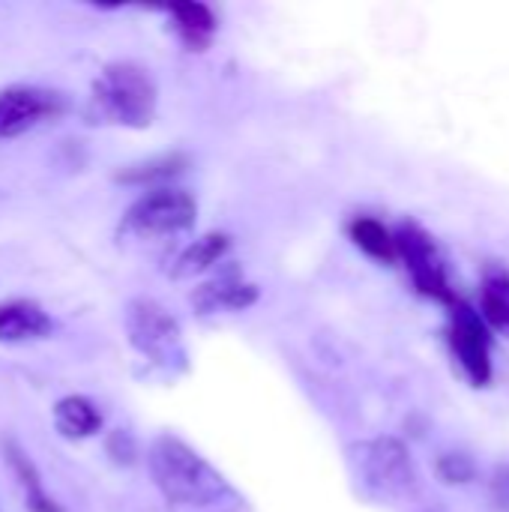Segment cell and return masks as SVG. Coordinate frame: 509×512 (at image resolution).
<instances>
[{"mask_svg":"<svg viewBox=\"0 0 509 512\" xmlns=\"http://www.w3.org/2000/svg\"><path fill=\"white\" fill-rule=\"evenodd\" d=\"M198 222V201L180 186H162L141 192L120 216V240L156 243L189 234Z\"/></svg>","mask_w":509,"mask_h":512,"instance_id":"5b68a950","label":"cell"},{"mask_svg":"<svg viewBox=\"0 0 509 512\" xmlns=\"http://www.w3.org/2000/svg\"><path fill=\"white\" fill-rule=\"evenodd\" d=\"M393 240H396V261H402V267L408 270L414 291L426 300L450 306L456 294H453L447 258L438 240L414 219H402L393 228Z\"/></svg>","mask_w":509,"mask_h":512,"instance_id":"8992f818","label":"cell"},{"mask_svg":"<svg viewBox=\"0 0 509 512\" xmlns=\"http://www.w3.org/2000/svg\"><path fill=\"white\" fill-rule=\"evenodd\" d=\"M345 465L354 492L366 504H405L420 489V474L408 444L396 435H375L348 444Z\"/></svg>","mask_w":509,"mask_h":512,"instance_id":"3957f363","label":"cell"},{"mask_svg":"<svg viewBox=\"0 0 509 512\" xmlns=\"http://www.w3.org/2000/svg\"><path fill=\"white\" fill-rule=\"evenodd\" d=\"M480 315L492 333L509 339V270L501 264H486L480 282Z\"/></svg>","mask_w":509,"mask_h":512,"instance_id":"2e32d148","label":"cell"},{"mask_svg":"<svg viewBox=\"0 0 509 512\" xmlns=\"http://www.w3.org/2000/svg\"><path fill=\"white\" fill-rule=\"evenodd\" d=\"M258 300H261V288L255 282H249L237 267L219 270L213 279L201 282L189 294V303H192L195 315H201V318L240 315V312H249Z\"/></svg>","mask_w":509,"mask_h":512,"instance_id":"9c48e42d","label":"cell"},{"mask_svg":"<svg viewBox=\"0 0 509 512\" xmlns=\"http://www.w3.org/2000/svg\"><path fill=\"white\" fill-rule=\"evenodd\" d=\"M69 111L63 90L42 84L0 87V141H15L39 126L60 120Z\"/></svg>","mask_w":509,"mask_h":512,"instance_id":"ba28073f","label":"cell"},{"mask_svg":"<svg viewBox=\"0 0 509 512\" xmlns=\"http://www.w3.org/2000/svg\"><path fill=\"white\" fill-rule=\"evenodd\" d=\"M105 453H108V459H111L114 465L129 468V465L138 462L141 447H138V438H135L129 429H111V432L105 435Z\"/></svg>","mask_w":509,"mask_h":512,"instance_id":"ac0fdd59","label":"cell"},{"mask_svg":"<svg viewBox=\"0 0 509 512\" xmlns=\"http://www.w3.org/2000/svg\"><path fill=\"white\" fill-rule=\"evenodd\" d=\"M162 12L168 15L171 30L186 51L201 54L213 45L219 33V18L207 3H171Z\"/></svg>","mask_w":509,"mask_h":512,"instance_id":"4fadbf2b","label":"cell"},{"mask_svg":"<svg viewBox=\"0 0 509 512\" xmlns=\"http://www.w3.org/2000/svg\"><path fill=\"white\" fill-rule=\"evenodd\" d=\"M57 330L51 312L36 300H6L0 303V345L42 342Z\"/></svg>","mask_w":509,"mask_h":512,"instance_id":"8fae6325","label":"cell"},{"mask_svg":"<svg viewBox=\"0 0 509 512\" xmlns=\"http://www.w3.org/2000/svg\"><path fill=\"white\" fill-rule=\"evenodd\" d=\"M51 420L60 438L66 441H90L105 429V414L90 396H81V393H69L57 399L51 408Z\"/></svg>","mask_w":509,"mask_h":512,"instance_id":"5bb4252c","label":"cell"},{"mask_svg":"<svg viewBox=\"0 0 509 512\" xmlns=\"http://www.w3.org/2000/svg\"><path fill=\"white\" fill-rule=\"evenodd\" d=\"M0 453H3V462H6V468H9V474H12V480H15V486H18V492H21V504H24V510L27 512H66L63 510V504L45 489V480H42V474H39V468H36V462H33V456L15 441V438H6L3 444H0Z\"/></svg>","mask_w":509,"mask_h":512,"instance_id":"30bf717a","label":"cell"},{"mask_svg":"<svg viewBox=\"0 0 509 512\" xmlns=\"http://www.w3.org/2000/svg\"><path fill=\"white\" fill-rule=\"evenodd\" d=\"M123 333L129 348L165 378H180L192 369L183 327L159 300L132 297L123 309Z\"/></svg>","mask_w":509,"mask_h":512,"instance_id":"277c9868","label":"cell"},{"mask_svg":"<svg viewBox=\"0 0 509 512\" xmlns=\"http://www.w3.org/2000/svg\"><path fill=\"white\" fill-rule=\"evenodd\" d=\"M147 474L156 492L180 510H225L240 504L231 480L183 438L162 432L147 444Z\"/></svg>","mask_w":509,"mask_h":512,"instance_id":"6da1fadb","label":"cell"},{"mask_svg":"<svg viewBox=\"0 0 509 512\" xmlns=\"http://www.w3.org/2000/svg\"><path fill=\"white\" fill-rule=\"evenodd\" d=\"M435 471H438L441 483H447V486H462V483H471V480H474V474H477L474 462H471L465 453H444V456L438 459Z\"/></svg>","mask_w":509,"mask_h":512,"instance_id":"d6986e66","label":"cell"},{"mask_svg":"<svg viewBox=\"0 0 509 512\" xmlns=\"http://www.w3.org/2000/svg\"><path fill=\"white\" fill-rule=\"evenodd\" d=\"M348 237L372 261L396 264V240H393V231L381 219H375V216H354L348 222Z\"/></svg>","mask_w":509,"mask_h":512,"instance_id":"e0dca14e","label":"cell"},{"mask_svg":"<svg viewBox=\"0 0 509 512\" xmlns=\"http://www.w3.org/2000/svg\"><path fill=\"white\" fill-rule=\"evenodd\" d=\"M159 111V84L153 72L135 60H111L90 84L84 105L87 123L117 129H150Z\"/></svg>","mask_w":509,"mask_h":512,"instance_id":"7a4b0ae2","label":"cell"},{"mask_svg":"<svg viewBox=\"0 0 509 512\" xmlns=\"http://www.w3.org/2000/svg\"><path fill=\"white\" fill-rule=\"evenodd\" d=\"M192 165L189 153L183 150H171V153H156L129 165H120L114 171V183L120 186H132V189H162L171 186L180 174H186V168Z\"/></svg>","mask_w":509,"mask_h":512,"instance_id":"7c38bea8","label":"cell"},{"mask_svg":"<svg viewBox=\"0 0 509 512\" xmlns=\"http://www.w3.org/2000/svg\"><path fill=\"white\" fill-rule=\"evenodd\" d=\"M417 512H441V510H417Z\"/></svg>","mask_w":509,"mask_h":512,"instance_id":"ffe728a7","label":"cell"},{"mask_svg":"<svg viewBox=\"0 0 509 512\" xmlns=\"http://www.w3.org/2000/svg\"><path fill=\"white\" fill-rule=\"evenodd\" d=\"M447 312H450L447 342H450V351H453L456 363L462 366V372L468 375V381L474 387H489L492 375H495L492 330L486 327L483 315L462 297H456L447 306Z\"/></svg>","mask_w":509,"mask_h":512,"instance_id":"52a82bcc","label":"cell"},{"mask_svg":"<svg viewBox=\"0 0 509 512\" xmlns=\"http://www.w3.org/2000/svg\"><path fill=\"white\" fill-rule=\"evenodd\" d=\"M231 252V237L225 231H207L195 240H189L174 264H171V279H195V276H204L210 273L213 267H219Z\"/></svg>","mask_w":509,"mask_h":512,"instance_id":"9a60e30c","label":"cell"}]
</instances>
